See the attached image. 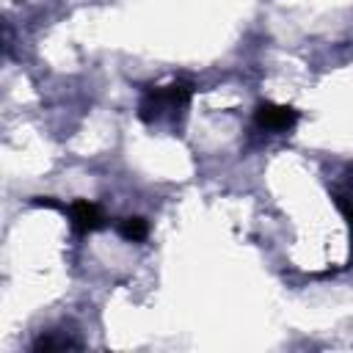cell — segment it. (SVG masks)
Returning <instances> with one entry per match:
<instances>
[{"instance_id": "6da1fadb", "label": "cell", "mask_w": 353, "mask_h": 353, "mask_svg": "<svg viewBox=\"0 0 353 353\" xmlns=\"http://www.w3.org/2000/svg\"><path fill=\"white\" fill-rule=\"evenodd\" d=\"M193 91H196V85L190 80H174L168 85H152V88H146L141 94V102H138L141 121H154L165 110H182L190 102Z\"/></svg>"}, {"instance_id": "7a4b0ae2", "label": "cell", "mask_w": 353, "mask_h": 353, "mask_svg": "<svg viewBox=\"0 0 353 353\" xmlns=\"http://www.w3.org/2000/svg\"><path fill=\"white\" fill-rule=\"evenodd\" d=\"M254 121L265 132H287L298 121V110L290 105H276V102H259L254 110Z\"/></svg>"}, {"instance_id": "3957f363", "label": "cell", "mask_w": 353, "mask_h": 353, "mask_svg": "<svg viewBox=\"0 0 353 353\" xmlns=\"http://www.w3.org/2000/svg\"><path fill=\"white\" fill-rule=\"evenodd\" d=\"M63 212L69 215V223H72L74 232H80V234H88V232H97V229L105 226V212H102V207L94 204V201L77 199V201L66 204Z\"/></svg>"}, {"instance_id": "277c9868", "label": "cell", "mask_w": 353, "mask_h": 353, "mask_svg": "<svg viewBox=\"0 0 353 353\" xmlns=\"http://www.w3.org/2000/svg\"><path fill=\"white\" fill-rule=\"evenodd\" d=\"M116 229H119V234H121L124 240H130V243H141V240H146V237H149V223H146L141 215L121 218Z\"/></svg>"}, {"instance_id": "5b68a950", "label": "cell", "mask_w": 353, "mask_h": 353, "mask_svg": "<svg viewBox=\"0 0 353 353\" xmlns=\"http://www.w3.org/2000/svg\"><path fill=\"white\" fill-rule=\"evenodd\" d=\"M63 347H80V342L69 336H52V334H41L33 342V350H63Z\"/></svg>"}]
</instances>
